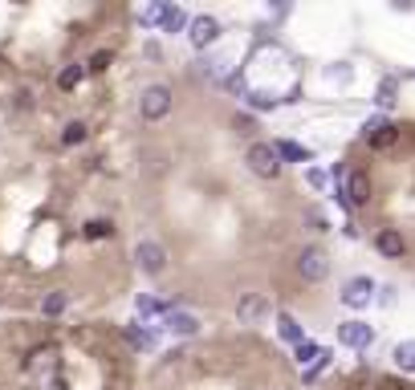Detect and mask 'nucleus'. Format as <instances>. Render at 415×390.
<instances>
[{"label": "nucleus", "mask_w": 415, "mask_h": 390, "mask_svg": "<svg viewBox=\"0 0 415 390\" xmlns=\"http://www.w3.org/2000/svg\"><path fill=\"white\" fill-rule=\"evenodd\" d=\"M395 366L407 370V374H415V342H399V346H395Z\"/></svg>", "instance_id": "2eb2a0df"}, {"label": "nucleus", "mask_w": 415, "mask_h": 390, "mask_svg": "<svg viewBox=\"0 0 415 390\" xmlns=\"http://www.w3.org/2000/svg\"><path fill=\"white\" fill-rule=\"evenodd\" d=\"M297 272H301L310 285H318V281H326V272H330V260H326L322 248H301V257H297Z\"/></svg>", "instance_id": "7ed1b4c3"}, {"label": "nucleus", "mask_w": 415, "mask_h": 390, "mask_svg": "<svg viewBox=\"0 0 415 390\" xmlns=\"http://www.w3.org/2000/svg\"><path fill=\"white\" fill-rule=\"evenodd\" d=\"M281 338H289V342H301V329H297V321H293V317H281Z\"/></svg>", "instance_id": "b1692460"}, {"label": "nucleus", "mask_w": 415, "mask_h": 390, "mask_svg": "<svg viewBox=\"0 0 415 390\" xmlns=\"http://www.w3.org/2000/svg\"><path fill=\"white\" fill-rule=\"evenodd\" d=\"M322 358V346H314V342H297V362L301 366H310V362H318Z\"/></svg>", "instance_id": "412c9836"}, {"label": "nucleus", "mask_w": 415, "mask_h": 390, "mask_svg": "<svg viewBox=\"0 0 415 390\" xmlns=\"http://www.w3.org/2000/svg\"><path fill=\"white\" fill-rule=\"evenodd\" d=\"M248 102H253V110H273L277 98H265V94H248Z\"/></svg>", "instance_id": "393cba45"}, {"label": "nucleus", "mask_w": 415, "mask_h": 390, "mask_svg": "<svg viewBox=\"0 0 415 390\" xmlns=\"http://www.w3.org/2000/svg\"><path fill=\"white\" fill-rule=\"evenodd\" d=\"M387 127V122H383V118H367V122H363V138H370V134H374V130H383Z\"/></svg>", "instance_id": "bb28decb"}, {"label": "nucleus", "mask_w": 415, "mask_h": 390, "mask_svg": "<svg viewBox=\"0 0 415 390\" xmlns=\"http://www.w3.org/2000/svg\"><path fill=\"white\" fill-rule=\"evenodd\" d=\"M395 102V82H383L379 86V106H391Z\"/></svg>", "instance_id": "a878e982"}, {"label": "nucleus", "mask_w": 415, "mask_h": 390, "mask_svg": "<svg viewBox=\"0 0 415 390\" xmlns=\"http://www.w3.org/2000/svg\"><path fill=\"white\" fill-rule=\"evenodd\" d=\"M127 342H131L135 349H151V346H155V338H151L147 329H138V325H127Z\"/></svg>", "instance_id": "aec40b11"}, {"label": "nucleus", "mask_w": 415, "mask_h": 390, "mask_svg": "<svg viewBox=\"0 0 415 390\" xmlns=\"http://www.w3.org/2000/svg\"><path fill=\"white\" fill-rule=\"evenodd\" d=\"M82 78H86V65H65V69L57 74V86H61V89H74Z\"/></svg>", "instance_id": "dca6fc26"}, {"label": "nucleus", "mask_w": 415, "mask_h": 390, "mask_svg": "<svg viewBox=\"0 0 415 390\" xmlns=\"http://www.w3.org/2000/svg\"><path fill=\"white\" fill-rule=\"evenodd\" d=\"M106 65H110V49H98L90 61H86V69H90V74H102Z\"/></svg>", "instance_id": "5701e85b"}, {"label": "nucleus", "mask_w": 415, "mask_h": 390, "mask_svg": "<svg viewBox=\"0 0 415 390\" xmlns=\"http://www.w3.org/2000/svg\"><path fill=\"white\" fill-rule=\"evenodd\" d=\"M86 134H90L86 122H70V127L61 130V142H65V147H78V142H86Z\"/></svg>", "instance_id": "a211bd4d"}, {"label": "nucleus", "mask_w": 415, "mask_h": 390, "mask_svg": "<svg viewBox=\"0 0 415 390\" xmlns=\"http://www.w3.org/2000/svg\"><path fill=\"white\" fill-rule=\"evenodd\" d=\"M273 151H277V159H293V163H310V159H314V155H310L306 147H297V142H277Z\"/></svg>", "instance_id": "ddd939ff"}, {"label": "nucleus", "mask_w": 415, "mask_h": 390, "mask_svg": "<svg viewBox=\"0 0 415 390\" xmlns=\"http://www.w3.org/2000/svg\"><path fill=\"white\" fill-rule=\"evenodd\" d=\"M167 110H171V89H167V86H147V89H142V98H138V114H142L147 122L167 118Z\"/></svg>", "instance_id": "f03ea898"}, {"label": "nucleus", "mask_w": 415, "mask_h": 390, "mask_svg": "<svg viewBox=\"0 0 415 390\" xmlns=\"http://www.w3.org/2000/svg\"><path fill=\"white\" fill-rule=\"evenodd\" d=\"M135 309L142 313V317H151V313H163L167 305H163V301H155V297H138V301H135Z\"/></svg>", "instance_id": "4be33fe9"}, {"label": "nucleus", "mask_w": 415, "mask_h": 390, "mask_svg": "<svg viewBox=\"0 0 415 390\" xmlns=\"http://www.w3.org/2000/svg\"><path fill=\"white\" fill-rule=\"evenodd\" d=\"M159 21H163V29L167 33H180L187 25V17H184V8H171V4H163V12H159Z\"/></svg>", "instance_id": "4468645a"}, {"label": "nucleus", "mask_w": 415, "mask_h": 390, "mask_svg": "<svg viewBox=\"0 0 415 390\" xmlns=\"http://www.w3.org/2000/svg\"><path fill=\"white\" fill-rule=\"evenodd\" d=\"M135 260H138V268L151 272V277H159V272L167 268V252H163V244H155V240H138Z\"/></svg>", "instance_id": "20e7f679"}, {"label": "nucleus", "mask_w": 415, "mask_h": 390, "mask_svg": "<svg viewBox=\"0 0 415 390\" xmlns=\"http://www.w3.org/2000/svg\"><path fill=\"white\" fill-rule=\"evenodd\" d=\"M236 130H240V134H253V118H240V114H236Z\"/></svg>", "instance_id": "cd10ccee"}, {"label": "nucleus", "mask_w": 415, "mask_h": 390, "mask_svg": "<svg viewBox=\"0 0 415 390\" xmlns=\"http://www.w3.org/2000/svg\"><path fill=\"white\" fill-rule=\"evenodd\" d=\"M367 142L374 147V151H391V147L399 142V127H383V130H374Z\"/></svg>", "instance_id": "f8f14e48"}, {"label": "nucleus", "mask_w": 415, "mask_h": 390, "mask_svg": "<svg viewBox=\"0 0 415 390\" xmlns=\"http://www.w3.org/2000/svg\"><path fill=\"white\" fill-rule=\"evenodd\" d=\"M244 163H248V171L261 175V179H277L281 175V159H277L273 142H253L248 155H244Z\"/></svg>", "instance_id": "f257e3e1"}, {"label": "nucleus", "mask_w": 415, "mask_h": 390, "mask_svg": "<svg viewBox=\"0 0 415 390\" xmlns=\"http://www.w3.org/2000/svg\"><path fill=\"white\" fill-rule=\"evenodd\" d=\"M265 309H269V305H265V297H257V293H253V297H244V301L236 305V317H240V321L248 325V321H257V317H261Z\"/></svg>", "instance_id": "9d476101"}, {"label": "nucleus", "mask_w": 415, "mask_h": 390, "mask_svg": "<svg viewBox=\"0 0 415 390\" xmlns=\"http://www.w3.org/2000/svg\"><path fill=\"white\" fill-rule=\"evenodd\" d=\"M342 199L350 208H367L370 204V179L363 171H350L346 175V187H342Z\"/></svg>", "instance_id": "423d86ee"}, {"label": "nucleus", "mask_w": 415, "mask_h": 390, "mask_svg": "<svg viewBox=\"0 0 415 390\" xmlns=\"http://www.w3.org/2000/svg\"><path fill=\"white\" fill-rule=\"evenodd\" d=\"M65 305H70V297L57 289V293H49L45 301H41V313H45V317H57V313H65Z\"/></svg>", "instance_id": "f3484780"}, {"label": "nucleus", "mask_w": 415, "mask_h": 390, "mask_svg": "<svg viewBox=\"0 0 415 390\" xmlns=\"http://www.w3.org/2000/svg\"><path fill=\"white\" fill-rule=\"evenodd\" d=\"M187 37H191V45H195V49H208V45L220 37V25H216L212 17H195V21H191V33H187Z\"/></svg>", "instance_id": "6e6552de"}, {"label": "nucleus", "mask_w": 415, "mask_h": 390, "mask_svg": "<svg viewBox=\"0 0 415 390\" xmlns=\"http://www.w3.org/2000/svg\"><path fill=\"white\" fill-rule=\"evenodd\" d=\"M338 342L350 349H367L374 342V329H370L367 321H342L338 325Z\"/></svg>", "instance_id": "39448f33"}, {"label": "nucleus", "mask_w": 415, "mask_h": 390, "mask_svg": "<svg viewBox=\"0 0 415 390\" xmlns=\"http://www.w3.org/2000/svg\"><path fill=\"white\" fill-rule=\"evenodd\" d=\"M370 297H374V281H370V277H354V281L342 289V301L350 305V309H363V305H370Z\"/></svg>", "instance_id": "0eeeda50"}, {"label": "nucleus", "mask_w": 415, "mask_h": 390, "mask_svg": "<svg viewBox=\"0 0 415 390\" xmlns=\"http://www.w3.org/2000/svg\"><path fill=\"white\" fill-rule=\"evenodd\" d=\"M374 244H379L383 257H403V236H399L395 228H383V232L374 236Z\"/></svg>", "instance_id": "1a4fd4ad"}, {"label": "nucleus", "mask_w": 415, "mask_h": 390, "mask_svg": "<svg viewBox=\"0 0 415 390\" xmlns=\"http://www.w3.org/2000/svg\"><path fill=\"white\" fill-rule=\"evenodd\" d=\"M82 232H86V240H106V236L114 232V224H110V219H90Z\"/></svg>", "instance_id": "6ab92c4d"}, {"label": "nucleus", "mask_w": 415, "mask_h": 390, "mask_svg": "<svg viewBox=\"0 0 415 390\" xmlns=\"http://www.w3.org/2000/svg\"><path fill=\"white\" fill-rule=\"evenodd\" d=\"M49 390H65V382H53V387H49Z\"/></svg>", "instance_id": "c85d7f7f"}, {"label": "nucleus", "mask_w": 415, "mask_h": 390, "mask_svg": "<svg viewBox=\"0 0 415 390\" xmlns=\"http://www.w3.org/2000/svg\"><path fill=\"white\" fill-rule=\"evenodd\" d=\"M167 329L180 334V338H191V334L200 329V321H195L191 313H171V317H167Z\"/></svg>", "instance_id": "9b49d317"}]
</instances>
